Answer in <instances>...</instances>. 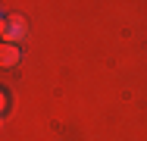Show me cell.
<instances>
[{
	"label": "cell",
	"mask_w": 147,
	"mask_h": 141,
	"mask_svg": "<svg viewBox=\"0 0 147 141\" xmlns=\"http://www.w3.org/2000/svg\"><path fill=\"white\" fill-rule=\"evenodd\" d=\"M0 35H3V44H19L25 38V19L22 16H6L3 25H0Z\"/></svg>",
	"instance_id": "6da1fadb"
},
{
	"label": "cell",
	"mask_w": 147,
	"mask_h": 141,
	"mask_svg": "<svg viewBox=\"0 0 147 141\" xmlns=\"http://www.w3.org/2000/svg\"><path fill=\"white\" fill-rule=\"evenodd\" d=\"M22 60V50H19V44H3V50H0V63L9 69V66H16Z\"/></svg>",
	"instance_id": "7a4b0ae2"
}]
</instances>
